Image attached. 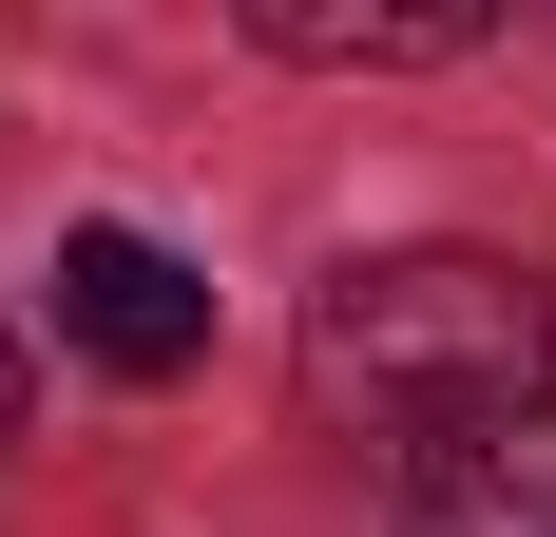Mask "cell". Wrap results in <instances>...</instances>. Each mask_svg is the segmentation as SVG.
<instances>
[{"label": "cell", "instance_id": "obj_1", "mask_svg": "<svg viewBox=\"0 0 556 537\" xmlns=\"http://www.w3.org/2000/svg\"><path fill=\"white\" fill-rule=\"evenodd\" d=\"M307 384L384 461H442V441L556 403V308H538V268H500V250H384V268H345L307 308Z\"/></svg>", "mask_w": 556, "mask_h": 537}, {"label": "cell", "instance_id": "obj_2", "mask_svg": "<svg viewBox=\"0 0 556 537\" xmlns=\"http://www.w3.org/2000/svg\"><path fill=\"white\" fill-rule=\"evenodd\" d=\"M58 326H77L115 384H173L192 346H212V288H192L154 230H58Z\"/></svg>", "mask_w": 556, "mask_h": 537}, {"label": "cell", "instance_id": "obj_3", "mask_svg": "<svg viewBox=\"0 0 556 537\" xmlns=\"http://www.w3.org/2000/svg\"><path fill=\"white\" fill-rule=\"evenodd\" d=\"M403 537H556V403L442 441V461H403Z\"/></svg>", "mask_w": 556, "mask_h": 537}, {"label": "cell", "instance_id": "obj_4", "mask_svg": "<svg viewBox=\"0 0 556 537\" xmlns=\"http://www.w3.org/2000/svg\"><path fill=\"white\" fill-rule=\"evenodd\" d=\"M500 20V0H250V39L307 58V77H422V58H460Z\"/></svg>", "mask_w": 556, "mask_h": 537}, {"label": "cell", "instance_id": "obj_5", "mask_svg": "<svg viewBox=\"0 0 556 537\" xmlns=\"http://www.w3.org/2000/svg\"><path fill=\"white\" fill-rule=\"evenodd\" d=\"M0 441H20V326H0Z\"/></svg>", "mask_w": 556, "mask_h": 537}]
</instances>
